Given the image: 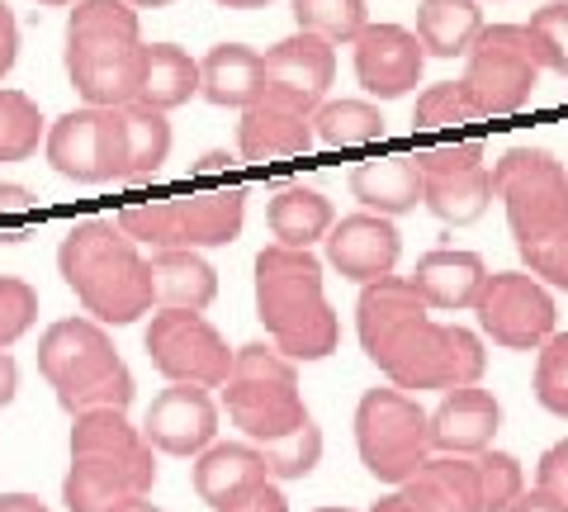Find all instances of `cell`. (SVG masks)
I'll return each instance as SVG.
<instances>
[{
  "instance_id": "f907efd6",
  "label": "cell",
  "mask_w": 568,
  "mask_h": 512,
  "mask_svg": "<svg viewBox=\"0 0 568 512\" xmlns=\"http://www.w3.org/2000/svg\"><path fill=\"white\" fill-rule=\"evenodd\" d=\"M114 512H162V508H156V503L148 499V493H142V499H129V503H119Z\"/></svg>"
},
{
  "instance_id": "484cf974",
  "label": "cell",
  "mask_w": 568,
  "mask_h": 512,
  "mask_svg": "<svg viewBox=\"0 0 568 512\" xmlns=\"http://www.w3.org/2000/svg\"><path fill=\"white\" fill-rule=\"evenodd\" d=\"M346 185L361 200L365 214H379V219L413 214L422 204V171L407 152H384V157H369V162H355Z\"/></svg>"
},
{
  "instance_id": "11a10c76",
  "label": "cell",
  "mask_w": 568,
  "mask_h": 512,
  "mask_svg": "<svg viewBox=\"0 0 568 512\" xmlns=\"http://www.w3.org/2000/svg\"><path fill=\"white\" fill-rule=\"evenodd\" d=\"M313 512H351V508H336V503H332V508H313Z\"/></svg>"
},
{
  "instance_id": "d6986e66",
  "label": "cell",
  "mask_w": 568,
  "mask_h": 512,
  "mask_svg": "<svg viewBox=\"0 0 568 512\" xmlns=\"http://www.w3.org/2000/svg\"><path fill=\"white\" fill-rule=\"evenodd\" d=\"M327 261L346 280L355 285H375V280L394 275L398 271V257H403V238L394 219H379V214H365V209H355V214L336 219L327 228Z\"/></svg>"
},
{
  "instance_id": "9c48e42d",
  "label": "cell",
  "mask_w": 568,
  "mask_h": 512,
  "mask_svg": "<svg viewBox=\"0 0 568 512\" xmlns=\"http://www.w3.org/2000/svg\"><path fill=\"white\" fill-rule=\"evenodd\" d=\"M545 67V48L536 43V33L526 24H484L478 43L465 52V96L474 104L478 119H507V114H521L530 96L540 86Z\"/></svg>"
},
{
  "instance_id": "f6af8a7d",
  "label": "cell",
  "mask_w": 568,
  "mask_h": 512,
  "mask_svg": "<svg viewBox=\"0 0 568 512\" xmlns=\"http://www.w3.org/2000/svg\"><path fill=\"white\" fill-rule=\"evenodd\" d=\"M227 512H290V499H284V489L271 480V484H261L252 499H242L237 508H227Z\"/></svg>"
},
{
  "instance_id": "277c9868",
  "label": "cell",
  "mask_w": 568,
  "mask_h": 512,
  "mask_svg": "<svg viewBox=\"0 0 568 512\" xmlns=\"http://www.w3.org/2000/svg\"><path fill=\"white\" fill-rule=\"evenodd\" d=\"M256 318L284 361H327L342 347V318L327 304L323 261L294 247H261Z\"/></svg>"
},
{
  "instance_id": "cb8c5ba5",
  "label": "cell",
  "mask_w": 568,
  "mask_h": 512,
  "mask_svg": "<svg viewBox=\"0 0 568 512\" xmlns=\"http://www.w3.org/2000/svg\"><path fill=\"white\" fill-rule=\"evenodd\" d=\"M237 152L252 167L280 162V157H304L313 152V114L284 110V104H271V100L246 104L237 123Z\"/></svg>"
},
{
  "instance_id": "7dc6e473",
  "label": "cell",
  "mask_w": 568,
  "mask_h": 512,
  "mask_svg": "<svg viewBox=\"0 0 568 512\" xmlns=\"http://www.w3.org/2000/svg\"><path fill=\"white\" fill-rule=\"evenodd\" d=\"M507 512H568V508H559L555 499H549V493H540V489H526L517 503H511Z\"/></svg>"
},
{
  "instance_id": "681fc988",
  "label": "cell",
  "mask_w": 568,
  "mask_h": 512,
  "mask_svg": "<svg viewBox=\"0 0 568 512\" xmlns=\"http://www.w3.org/2000/svg\"><path fill=\"white\" fill-rule=\"evenodd\" d=\"M227 167H233V157H227V152H204L194 171H200V175H213V171H227Z\"/></svg>"
},
{
  "instance_id": "52a82bcc",
  "label": "cell",
  "mask_w": 568,
  "mask_h": 512,
  "mask_svg": "<svg viewBox=\"0 0 568 512\" xmlns=\"http://www.w3.org/2000/svg\"><path fill=\"white\" fill-rule=\"evenodd\" d=\"M242 219H246V195L223 185V190H200V195L129 204L119 209L114 223L138 247H152V252H209V247L233 242L242 233Z\"/></svg>"
},
{
  "instance_id": "3957f363",
  "label": "cell",
  "mask_w": 568,
  "mask_h": 512,
  "mask_svg": "<svg viewBox=\"0 0 568 512\" xmlns=\"http://www.w3.org/2000/svg\"><path fill=\"white\" fill-rule=\"evenodd\" d=\"M58 271L100 328H129L156 309L148 252L114 219H81L71 228L58 247Z\"/></svg>"
},
{
  "instance_id": "7bdbcfd3",
  "label": "cell",
  "mask_w": 568,
  "mask_h": 512,
  "mask_svg": "<svg viewBox=\"0 0 568 512\" xmlns=\"http://www.w3.org/2000/svg\"><path fill=\"white\" fill-rule=\"evenodd\" d=\"M536 489L549 493L559 508H568V436L555 441V446L536 461Z\"/></svg>"
},
{
  "instance_id": "d6a6232c",
  "label": "cell",
  "mask_w": 568,
  "mask_h": 512,
  "mask_svg": "<svg viewBox=\"0 0 568 512\" xmlns=\"http://www.w3.org/2000/svg\"><path fill=\"white\" fill-rule=\"evenodd\" d=\"M148 441L119 409H91L71 418V455H133Z\"/></svg>"
},
{
  "instance_id": "f1b7e54d",
  "label": "cell",
  "mask_w": 568,
  "mask_h": 512,
  "mask_svg": "<svg viewBox=\"0 0 568 512\" xmlns=\"http://www.w3.org/2000/svg\"><path fill=\"white\" fill-rule=\"evenodd\" d=\"M200 96L219 110H246L261 100V52L246 43H219L200 62Z\"/></svg>"
},
{
  "instance_id": "30bf717a",
  "label": "cell",
  "mask_w": 568,
  "mask_h": 512,
  "mask_svg": "<svg viewBox=\"0 0 568 512\" xmlns=\"http://www.w3.org/2000/svg\"><path fill=\"white\" fill-rule=\"evenodd\" d=\"M493 200H503L517 242L568 228V167L545 148H511L493 167Z\"/></svg>"
},
{
  "instance_id": "60d3db41",
  "label": "cell",
  "mask_w": 568,
  "mask_h": 512,
  "mask_svg": "<svg viewBox=\"0 0 568 512\" xmlns=\"http://www.w3.org/2000/svg\"><path fill=\"white\" fill-rule=\"evenodd\" d=\"M530 33H536V43L545 48V67L549 72L568 77V0H549L530 14Z\"/></svg>"
},
{
  "instance_id": "ba28073f",
  "label": "cell",
  "mask_w": 568,
  "mask_h": 512,
  "mask_svg": "<svg viewBox=\"0 0 568 512\" xmlns=\"http://www.w3.org/2000/svg\"><path fill=\"white\" fill-rule=\"evenodd\" d=\"M355 451H361V465L375 474L379 484H403L432 461V418L413 399L394 390V384H375L355 403Z\"/></svg>"
},
{
  "instance_id": "4316f807",
  "label": "cell",
  "mask_w": 568,
  "mask_h": 512,
  "mask_svg": "<svg viewBox=\"0 0 568 512\" xmlns=\"http://www.w3.org/2000/svg\"><path fill=\"white\" fill-rule=\"evenodd\" d=\"M152 304L156 309H185L204 313L219 294V271L204 261V252H152Z\"/></svg>"
},
{
  "instance_id": "b9f144b4",
  "label": "cell",
  "mask_w": 568,
  "mask_h": 512,
  "mask_svg": "<svg viewBox=\"0 0 568 512\" xmlns=\"http://www.w3.org/2000/svg\"><path fill=\"white\" fill-rule=\"evenodd\" d=\"M33 204H39V195H33L29 185L0 181V238H6V242H24L33 233Z\"/></svg>"
},
{
  "instance_id": "5b68a950",
  "label": "cell",
  "mask_w": 568,
  "mask_h": 512,
  "mask_svg": "<svg viewBox=\"0 0 568 512\" xmlns=\"http://www.w3.org/2000/svg\"><path fill=\"white\" fill-rule=\"evenodd\" d=\"M142 29L129 0H77L67 20V77L95 110L133 104Z\"/></svg>"
},
{
  "instance_id": "f5cc1de1",
  "label": "cell",
  "mask_w": 568,
  "mask_h": 512,
  "mask_svg": "<svg viewBox=\"0 0 568 512\" xmlns=\"http://www.w3.org/2000/svg\"><path fill=\"white\" fill-rule=\"evenodd\" d=\"M133 10H162V6H171V0H129Z\"/></svg>"
},
{
  "instance_id": "db71d44e",
  "label": "cell",
  "mask_w": 568,
  "mask_h": 512,
  "mask_svg": "<svg viewBox=\"0 0 568 512\" xmlns=\"http://www.w3.org/2000/svg\"><path fill=\"white\" fill-rule=\"evenodd\" d=\"M33 6H77V0H33Z\"/></svg>"
},
{
  "instance_id": "c3c4849f",
  "label": "cell",
  "mask_w": 568,
  "mask_h": 512,
  "mask_svg": "<svg viewBox=\"0 0 568 512\" xmlns=\"http://www.w3.org/2000/svg\"><path fill=\"white\" fill-rule=\"evenodd\" d=\"M0 512H48L39 493H0Z\"/></svg>"
},
{
  "instance_id": "816d5d0a",
  "label": "cell",
  "mask_w": 568,
  "mask_h": 512,
  "mask_svg": "<svg viewBox=\"0 0 568 512\" xmlns=\"http://www.w3.org/2000/svg\"><path fill=\"white\" fill-rule=\"evenodd\" d=\"M219 6H227V10H265L271 0H219Z\"/></svg>"
},
{
  "instance_id": "603a6c76",
  "label": "cell",
  "mask_w": 568,
  "mask_h": 512,
  "mask_svg": "<svg viewBox=\"0 0 568 512\" xmlns=\"http://www.w3.org/2000/svg\"><path fill=\"white\" fill-rule=\"evenodd\" d=\"M484 280H488V261L478 252H465V247H432L426 257H417L407 285L417 290L426 309L459 313V309H474Z\"/></svg>"
},
{
  "instance_id": "44dd1931",
  "label": "cell",
  "mask_w": 568,
  "mask_h": 512,
  "mask_svg": "<svg viewBox=\"0 0 568 512\" xmlns=\"http://www.w3.org/2000/svg\"><path fill=\"white\" fill-rule=\"evenodd\" d=\"M369 512H478L474 461H465V455H432L413 480L394 484Z\"/></svg>"
},
{
  "instance_id": "4dcf8cb0",
  "label": "cell",
  "mask_w": 568,
  "mask_h": 512,
  "mask_svg": "<svg viewBox=\"0 0 568 512\" xmlns=\"http://www.w3.org/2000/svg\"><path fill=\"white\" fill-rule=\"evenodd\" d=\"M384 138V114L375 100H323L313 110V143L332 152H355Z\"/></svg>"
},
{
  "instance_id": "f546056e",
  "label": "cell",
  "mask_w": 568,
  "mask_h": 512,
  "mask_svg": "<svg viewBox=\"0 0 568 512\" xmlns=\"http://www.w3.org/2000/svg\"><path fill=\"white\" fill-rule=\"evenodd\" d=\"M413 33L426 58H465L484 33V10L478 0H422Z\"/></svg>"
},
{
  "instance_id": "d4e9b609",
  "label": "cell",
  "mask_w": 568,
  "mask_h": 512,
  "mask_svg": "<svg viewBox=\"0 0 568 512\" xmlns=\"http://www.w3.org/2000/svg\"><path fill=\"white\" fill-rule=\"evenodd\" d=\"M200 96V62L175 43H142L138 52V81L133 104L152 114H171Z\"/></svg>"
},
{
  "instance_id": "1f68e13d",
  "label": "cell",
  "mask_w": 568,
  "mask_h": 512,
  "mask_svg": "<svg viewBox=\"0 0 568 512\" xmlns=\"http://www.w3.org/2000/svg\"><path fill=\"white\" fill-rule=\"evenodd\" d=\"M123 133H129V167H123L119 185H148V181H156V171H162L166 157H171V123H166V114L123 104Z\"/></svg>"
},
{
  "instance_id": "5bb4252c",
  "label": "cell",
  "mask_w": 568,
  "mask_h": 512,
  "mask_svg": "<svg viewBox=\"0 0 568 512\" xmlns=\"http://www.w3.org/2000/svg\"><path fill=\"white\" fill-rule=\"evenodd\" d=\"M474 313L484 338L503 351H540L555 338V294L526 271H488Z\"/></svg>"
},
{
  "instance_id": "7c38bea8",
  "label": "cell",
  "mask_w": 568,
  "mask_h": 512,
  "mask_svg": "<svg viewBox=\"0 0 568 512\" xmlns=\"http://www.w3.org/2000/svg\"><path fill=\"white\" fill-rule=\"evenodd\" d=\"M148 361L162 370L166 384H200V390H223L233 370V347L204 313L156 309L148 332H142Z\"/></svg>"
},
{
  "instance_id": "7a4b0ae2",
  "label": "cell",
  "mask_w": 568,
  "mask_h": 512,
  "mask_svg": "<svg viewBox=\"0 0 568 512\" xmlns=\"http://www.w3.org/2000/svg\"><path fill=\"white\" fill-rule=\"evenodd\" d=\"M223 409L246 446L265 455L271 480H304L323 461V432L298 394V365L284 361L271 342H246L233 351Z\"/></svg>"
},
{
  "instance_id": "d590c367",
  "label": "cell",
  "mask_w": 568,
  "mask_h": 512,
  "mask_svg": "<svg viewBox=\"0 0 568 512\" xmlns=\"http://www.w3.org/2000/svg\"><path fill=\"white\" fill-rule=\"evenodd\" d=\"M474 489H478V512H507L526 493V470L517 455L484 451L474 455Z\"/></svg>"
},
{
  "instance_id": "bcb514c9",
  "label": "cell",
  "mask_w": 568,
  "mask_h": 512,
  "mask_svg": "<svg viewBox=\"0 0 568 512\" xmlns=\"http://www.w3.org/2000/svg\"><path fill=\"white\" fill-rule=\"evenodd\" d=\"M14 394H20V365L10 351H0V409H10Z\"/></svg>"
},
{
  "instance_id": "7402d4cb",
  "label": "cell",
  "mask_w": 568,
  "mask_h": 512,
  "mask_svg": "<svg viewBox=\"0 0 568 512\" xmlns=\"http://www.w3.org/2000/svg\"><path fill=\"white\" fill-rule=\"evenodd\" d=\"M190 484L200 503H209L213 512H227L242 499H252L261 484H271V470H265V455L246 446V441H213L209 451L194 455Z\"/></svg>"
},
{
  "instance_id": "4fadbf2b",
  "label": "cell",
  "mask_w": 568,
  "mask_h": 512,
  "mask_svg": "<svg viewBox=\"0 0 568 512\" xmlns=\"http://www.w3.org/2000/svg\"><path fill=\"white\" fill-rule=\"evenodd\" d=\"M422 171V204L432 209L440 223L465 228L478 223L493 204V167H488V148L469 138V143H450V148H426L413 157Z\"/></svg>"
},
{
  "instance_id": "9a60e30c",
  "label": "cell",
  "mask_w": 568,
  "mask_h": 512,
  "mask_svg": "<svg viewBox=\"0 0 568 512\" xmlns=\"http://www.w3.org/2000/svg\"><path fill=\"white\" fill-rule=\"evenodd\" d=\"M336 81V48L317 33H290L261 52V100L313 114Z\"/></svg>"
},
{
  "instance_id": "8992f818",
  "label": "cell",
  "mask_w": 568,
  "mask_h": 512,
  "mask_svg": "<svg viewBox=\"0 0 568 512\" xmlns=\"http://www.w3.org/2000/svg\"><path fill=\"white\" fill-rule=\"evenodd\" d=\"M39 375L52 384L62 409L91 413V409H119L129 413L138 394L133 370L123 365L110 328L91 323V318H58L43 342H39Z\"/></svg>"
},
{
  "instance_id": "2e32d148",
  "label": "cell",
  "mask_w": 568,
  "mask_h": 512,
  "mask_svg": "<svg viewBox=\"0 0 568 512\" xmlns=\"http://www.w3.org/2000/svg\"><path fill=\"white\" fill-rule=\"evenodd\" d=\"M156 484V451L142 446L133 455H71L62 480L67 512H114L119 503L142 499Z\"/></svg>"
},
{
  "instance_id": "8d00e7d4",
  "label": "cell",
  "mask_w": 568,
  "mask_h": 512,
  "mask_svg": "<svg viewBox=\"0 0 568 512\" xmlns=\"http://www.w3.org/2000/svg\"><path fill=\"white\" fill-rule=\"evenodd\" d=\"M478 119L474 104L465 96V86L459 81H436L426 86V91L417 96V110H413V123L422 133H440V129H459V123Z\"/></svg>"
},
{
  "instance_id": "ac0fdd59",
  "label": "cell",
  "mask_w": 568,
  "mask_h": 512,
  "mask_svg": "<svg viewBox=\"0 0 568 512\" xmlns=\"http://www.w3.org/2000/svg\"><path fill=\"white\" fill-rule=\"evenodd\" d=\"M355 48V81L369 100H403L413 86H422L426 52L413 29L403 24H365Z\"/></svg>"
},
{
  "instance_id": "e0dca14e",
  "label": "cell",
  "mask_w": 568,
  "mask_h": 512,
  "mask_svg": "<svg viewBox=\"0 0 568 512\" xmlns=\"http://www.w3.org/2000/svg\"><path fill=\"white\" fill-rule=\"evenodd\" d=\"M142 441L162 455H200L219 441V403L200 384H166L142 413Z\"/></svg>"
},
{
  "instance_id": "f35d334b",
  "label": "cell",
  "mask_w": 568,
  "mask_h": 512,
  "mask_svg": "<svg viewBox=\"0 0 568 512\" xmlns=\"http://www.w3.org/2000/svg\"><path fill=\"white\" fill-rule=\"evenodd\" d=\"M39 323V290L20 275H0V351H10Z\"/></svg>"
},
{
  "instance_id": "ab89813d",
  "label": "cell",
  "mask_w": 568,
  "mask_h": 512,
  "mask_svg": "<svg viewBox=\"0 0 568 512\" xmlns=\"http://www.w3.org/2000/svg\"><path fill=\"white\" fill-rule=\"evenodd\" d=\"M521 252V271L536 275L545 290H564L568 294V228L549 238H536V242H517Z\"/></svg>"
},
{
  "instance_id": "ffe728a7",
  "label": "cell",
  "mask_w": 568,
  "mask_h": 512,
  "mask_svg": "<svg viewBox=\"0 0 568 512\" xmlns=\"http://www.w3.org/2000/svg\"><path fill=\"white\" fill-rule=\"evenodd\" d=\"M432 446L436 455H474L493 451L497 428H503V403L493 399V390L484 384H465V390H446L432 413Z\"/></svg>"
},
{
  "instance_id": "6da1fadb",
  "label": "cell",
  "mask_w": 568,
  "mask_h": 512,
  "mask_svg": "<svg viewBox=\"0 0 568 512\" xmlns=\"http://www.w3.org/2000/svg\"><path fill=\"white\" fill-rule=\"evenodd\" d=\"M355 338L361 351L379 365V375L403 394L422 390H465L484 380L488 351L478 332L459 323H436L432 309L407 285V275H384L361 285L355 299Z\"/></svg>"
},
{
  "instance_id": "74e56055",
  "label": "cell",
  "mask_w": 568,
  "mask_h": 512,
  "mask_svg": "<svg viewBox=\"0 0 568 512\" xmlns=\"http://www.w3.org/2000/svg\"><path fill=\"white\" fill-rule=\"evenodd\" d=\"M536 403L568 422V332H555L536 351Z\"/></svg>"
},
{
  "instance_id": "83f0119b",
  "label": "cell",
  "mask_w": 568,
  "mask_h": 512,
  "mask_svg": "<svg viewBox=\"0 0 568 512\" xmlns=\"http://www.w3.org/2000/svg\"><path fill=\"white\" fill-rule=\"evenodd\" d=\"M265 223L275 233V247H294V252H313L336 223L332 200L313 185H280L271 204H265Z\"/></svg>"
},
{
  "instance_id": "ee69618b",
  "label": "cell",
  "mask_w": 568,
  "mask_h": 512,
  "mask_svg": "<svg viewBox=\"0 0 568 512\" xmlns=\"http://www.w3.org/2000/svg\"><path fill=\"white\" fill-rule=\"evenodd\" d=\"M14 58H20V24H14V10L0 0V81L10 77Z\"/></svg>"
},
{
  "instance_id": "836d02e7",
  "label": "cell",
  "mask_w": 568,
  "mask_h": 512,
  "mask_svg": "<svg viewBox=\"0 0 568 512\" xmlns=\"http://www.w3.org/2000/svg\"><path fill=\"white\" fill-rule=\"evenodd\" d=\"M290 10H294L298 33H317V39H327L332 48L355 43L369 24L365 0H290Z\"/></svg>"
},
{
  "instance_id": "e575fe53",
  "label": "cell",
  "mask_w": 568,
  "mask_h": 512,
  "mask_svg": "<svg viewBox=\"0 0 568 512\" xmlns=\"http://www.w3.org/2000/svg\"><path fill=\"white\" fill-rule=\"evenodd\" d=\"M48 133L43 110L24 91L0 86V162H29Z\"/></svg>"
},
{
  "instance_id": "8fae6325",
  "label": "cell",
  "mask_w": 568,
  "mask_h": 512,
  "mask_svg": "<svg viewBox=\"0 0 568 512\" xmlns=\"http://www.w3.org/2000/svg\"><path fill=\"white\" fill-rule=\"evenodd\" d=\"M48 167L77 185H110L123 181L129 167V133H123V110H67L62 119L48 123L43 133Z\"/></svg>"
}]
</instances>
